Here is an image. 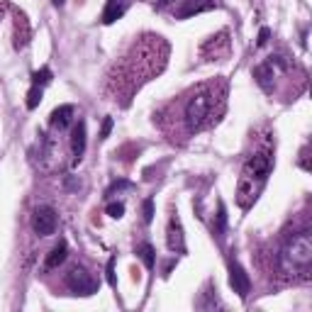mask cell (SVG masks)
Returning <instances> with one entry per match:
<instances>
[{"label": "cell", "instance_id": "7", "mask_svg": "<svg viewBox=\"0 0 312 312\" xmlns=\"http://www.w3.org/2000/svg\"><path fill=\"white\" fill-rule=\"evenodd\" d=\"M278 66H280V56H271L268 61L258 64L256 69H254V78H256V83L266 93H273L275 76H278Z\"/></svg>", "mask_w": 312, "mask_h": 312}, {"label": "cell", "instance_id": "3", "mask_svg": "<svg viewBox=\"0 0 312 312\" xmlns=\"http://www.w3.org/2000/svg\"><path fill=\"white\" fill-rule=\"evenodd\" d=\"M273 171V149H256L241 168V176H239L237 183V202L241 210H249L254 202H256L258 193L263 190V185L268 181Z\"/></svg>", "mask_w": 312, "mask_h": 312}, {"label": "cell", "instance_id": "9", "mask_svg": "<svg viewBox=\"0 0 312 312\" xmlns=\"http://www.w3.org/2000/svg\"><path fill=\"white\" fill-rule=\"evenodd\" d=\"M166 244L173 254H183L185 251V237H183V227H181V220L178 215H173L168 220V229H166Z\"/></svg>", "mask_w": 312, "mask_h": 312}, {"label": "cell", "instance_id": "24", "mask_svg": "<svg viewBox=\"0 0 312 312\" xmlns=\"http://www.w3.org/2000/svg\"><path fill=\"white\" fill-rule=\"evenodd\" d=\"M108 280H110L112 288H117V280H115V258L108 261Z\"/></svg>", "mask_w": 312, "mask_h": 312}, {"label": "cell", "instance_id": "14", "mask_svg": "<svg viewBox=\"0 0 312 312\" xmlns=\"http://www.w3.org/2000/svg\"><path fill=\"white\" fill-rule=\"evenodd\" d=\"M215 52V59L217 56H224L227 52H229V39H227V32H222V35H217V37H210L205 44H202V52Z\"/></svg>", "mask_w": 312, "mask_h": 312}, {"label": "cell", "instance_id": "15", "mask_svg": "<svg viewBox=\"0 0 312 312\" xmlns=\"http://www.w3.org/2000/svg\"><path fill=\"white\" fill-rule=\"evenodd\" d=\"M66 256H69V244L61 239L54 249L47 254V263H44V266H47V268H56V266H61V263L66 261Z\"/></svg>", "mask_w": 312, "mask_h": 312}, {"label": "cell", "instance_id": "23", "mask_svg": "<svg viewBox=\"0 0 312 312\" xmlns=\"http://www.w3.org/2000/svg\"><path fill=\"white\" fill-rule=\"evenodd\" d=\"M268 37H271V30H268V27H261V32H258V39H256V44H258V47H263V44H268Z\"/></svg>", "mask_w": 312, "mask_h": 312}, {"label": "cell", "instance_id": "8", "mask_svg": "<svg viewBox=\"0 0 312 312\" xmlns=\"http://www.w3.org/2000/svg\"><path fill=\"white\" fill-rule=\"evenodd\" d=\"M229 285H232V290L239 297H246L249 290H251V278H249V273L239 266L237 261H229Z\"/></svg>", "mask_w": 312, "mask_h": 312}, {"label": "cell", "instance_id": "10", "mask_svg": "<svg viewBox=\"0 0 312 312\" xmlns=\"http://www.w3.org/2000/svg\"><path fill=\"white\" fill-rule=\"evenodd\" d=\"M212 8H215V0H183V5H181V10L176 15L181 20H185V18L198 15V13H207Z\"/></svg>", "mask_w": 312, "mask_h": 312}, {"label": "cell", "instance_id": "25", "mask_svg": "<svg viewBox=\"0 0 312 312\" xmlns=\"http://www.w3.org/2000/svg\"><path fill=\"white\" fill-rule=\"evenodd\" d=\"M64 3H66V0H54V5H56V8H61Z\"/></svg>", "mask_w": 312, "mask_h": 312}, {"label": "cell", "instance_id": "2", "mask_svg": "<svg viewBox=\"0 0 312 312\" xmlns=\"http://www.w3.org/2000/svg\"><path fill=\"white\" fill-rule=\"evenodd\" d=\"M227 108V86L224 81H210L202 83L183 100V125L185 134H198L202 129L212 127L220 122Z\"/></svg>", "mask_w": 312, "mask_h": 312}, {"label": "cell", "instance_id": "11", "mask_svg": "<svg viewBox=\"0 0 312 312\" xmlns=\"http://www.w3.org/2000/svg\"><path fill=\"white\" fill-rule=\"evenodd\" d=\"M71 120H74V105H59L52 112V117H49V125L54 129H59V132H64L71 125Z\"/></svg>", "mask_w": 312, "mask_h": 312}, {"label": "cell", "instance_id": "16", "mask_svg": "<svg viewBox=\"0 0 312 312\" xmlns=\"http://www.w3.org/2000/svg\"><path fill=\"white\" fill-rule=\"evenodd\" d=\"M137 254L142 256L144 266H147L149 271H151V268H154V263H156V256H154V246H151L149 241H144V244H139V246H137Z\"/></svg>", "mask_w": 312, "mask_h": 312}, {"label": "cell", "instance_id": "6", "mask_svg": "<svg viewBox=\"0 0 312 312\" xmlns=\"http://www.w3.org/2000/svg\"><path fill=\"white\" fill-rule=\"evenodd\" d=\"M59 227V217H56V210L49 205H42L32 212V229L37 232L39 237H52Z\"/></svg>", "mask_w": 312, "mask_h": 312}, {"label": "cell", "instance_id": "5", "mask_svg": "<svg viewBox=\"0 0 312 312\" xmlns=\"http://www.w3.org/2000/svg\"><path fill=\"white\" fill-rule=\"evenodd\" d=\"M66 288H69L74 295L88 297V295L98 293V280H95L83 266H74V268L66 273Z\"/></svg>", "mask_w": 312, "mask_h": 312}, {"label": "cell", "instance_id": "21", "mask_svg": "<svg viewBox=\"0 0 312 312\" xmlns=\"http://www.w3.org/2000/svg\"><path fill=\"white\" fill-rule=\"evenodd\" d=\"M142 212H144V222H147V224L154 220V200H151V198L144 200V205H142Z\"/></svg>", "mask_w": 312, "mask_h": 312}, {"label": "cell", "instance_id": "20", "mask_svg": "<svg viewBox=\"0 0 312 312\" xmlns=\"http://www.w3.org/2000/svg\"><path fill=\"white\" fill-rule=\"evenodd\" d=\"M224 224H227V215H224V205L220 202V212H217V224H215V232H217V237H222V232H224Z\"/></svg>", "mask_w": 312, "mask_h": 312}, {"label": "cell", "instance_id": "22", "mask_svg": "<svg viewBox=\"0 0 312 312\" xmlns=\"http://www.w3.org/2000/svg\"><path fill=\"white\" fill-rule=\"evenodd\" d=\"M112 132V117H105L103 120V127H100V139H108Z\"/></svg>", "mask_w": 312, "mask_h": 312}, {"label": "cell", "instance_id": "1", "mask_svg": "<svg viewBox=\"0 0 312 312\" xmlns=\"http://www.w3.org/2000/svg\"><path fill=\"white\" fill-rule=\"evenodd\" d=\"M166 56H168V44L161 37L147 35L139 39L125 56V61L115 64L112 74L108 76V91L115 95L112 100L125 98L122 103H127L134 91H139L147 81H151V76L164 71Z\"/></svg>", "mask_w": 312, "mask_h": 312}, {"label": "cell", "instance_id": "12", "mask_svg": "<svg viewBox=\"0 0 312 312\" xmlns=\"http://www.w3.org/2000/svg\"><path fill=\"white\" fill-rule=\"evenodd\" d=\"M71 151H74V159L81 161L83 154H86V122L78 120V125L74 127V137H71Z\"/></svg>", "mask_w": 312, "mask_h": 312}, {"label": "cell", "instance_id": "13", "mask_svg": "<svg viewBox=\"0 0 312 312\" xmlns=\"http://www.w3.org/2000/svg\"><path fill=\"white\" fill-rule=\"evenodd\" d=\"M127 10V0H108L105 10H103V22L105 25H112L115 20H120Z\"/></svg>", "mask_w": 312, "mask_h": 312}, {"label": "cell", "instance_id": "18", "mask_svg": "<svg viewBox=\"0 0 312 312\" xmlns=\"http://www.w3.org/2000/svg\"><path fill=\"white\" fill-rule=\"evenodd\" d=\"M49 81H52V71H49L47 66H44L42 71H37V74H35V86H39V88H42V86H47Z\"/></svg>", "mask_w": 312, "mask_h": 312}, {"label": "cell", "instance_id": "17", "mask_svg": "<svg viewBox=\"0 0 312 312\" xmlns=\"http://www.w3.org/2000/svg\"><path fill=\"white\" fill-rule=\"evenodd\" d=\"M39 100H42V88H39V86H32V91L27 93V108L35 110L39 105Z\"/></svg>", "mask_w": 312, "mask_h": 312}, {"label": "cell", "instance_id": "19", "mask_svg": "<svg viewBox=\"0 0 312 312\" xmlns=\"http://www.w3.org/2000/svg\"><path fill=\"white\" fill-rule=\"evenodd\" d=\"M108 215L115 217V220H120V217L125 215V202H110V205H108Z\"/></svg>", "mask_w": 312, "mask_h": 312}, {"label": "cell", "instance_id": "4", "mask_svg": "<svg viewBox=\"0 0 312 312\" xmlns=\"http://www.w3.org/2000/svg\"><path fill=\"white\" fill-rule=\"evenodd\" d=\"M280 271L297 280H307L312 268V234L310 229H302L288 239L278 254Z\"/></svg>", "mask_w": 312, "mask_h": 312}]
</instances>
